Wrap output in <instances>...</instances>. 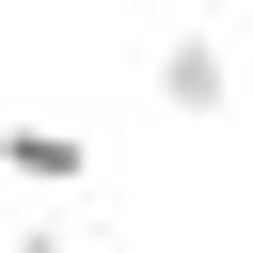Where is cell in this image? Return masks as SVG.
Returning <instances> with one entry per match:
<instances>
[{
  "label": "cell",
  "instance_id": "6da1fadb",
  "mask_svg": "<svg viewBox=\"0 0 253 253\" xmlns=\"http://www.w3.org/2000/svg\"><path fill=\"white\" fill-rule=\"evenodd\" d=\"M158 95H174V111H237V47H221V32H174V47H158Z\"/></svg>",
  "mask_w": 253,
  "mask_h": 253
},
{
  "label": "cell",
  "instance_id": "3957f363",
  "mask_svg": "<svg viewBox=\"0 0 253 253\" xmlns=\"http://www.w3.org/2000/svg\"><path fill=\"white\" fill-rule=\"evenodd\" d=\"M0 253H79V237H63V221H16V237H0Z\"/></svg>",
  "mask_w": 253,
  "mask_h": 253
},
{
  "label": "cell",
  "instance_id": "7a4b0ae2",
  "mask_svg": "<svg viewBox=\"0 0 253 253\" xmlns=\"http://www.w3.org/2000/svg\"><path fill=\"white\" fill-rule=\"evenodd\" d=\"M0 174H16V190H79L95 142H79V126H0Z\"/></svg>",
  "mask_w": 253,
  "mask_h": 253
}]
</instances>
